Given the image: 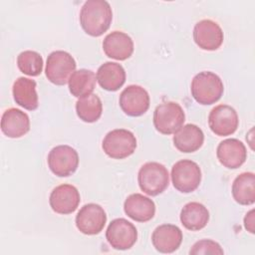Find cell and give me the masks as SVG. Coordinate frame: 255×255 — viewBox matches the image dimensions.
<instances>
[{"instance_id": "cell-1", "label": "cell", "mask_w": 255, "mask_h": 255, "mask_svg": "<svg viewBox=\"0 0 255 255\" xmlns=\"http://www.w3.org/2000/svg\"><path fill=\"white\" fill-rule=\"evenodd\" d=\"M113 11L105 0H88L80 11L82 29L92 37H100L112 24Z\"/></svg>"}, {"instance_id": "cell-2", "label": "cell", "mask_w": 255, "mask_h": 255, "mask_svg": "<svg viewBox=\"0 0 255 255\" xmlns=\"http://www.w3.org/2000/svg\"><path fill=\"white\" fill-rule=\"evenodd\" d=\"M190 91L193 99L200 105L208 106L220 100L224 92L223 82L213 72L203 71L194 76Z\"/></svg>"}, {"instance_id": "cell-3", "label": "cell", "mask_w": 255, "mask_h": 255, "mask_svg": "<svg viewBox=\"0 0 255 255\" xmlns=\"http://www.w3.org/2000/svg\"><path fill=\"white\" fill-rule=\"evenodd\" d=\"M137 182L141 191L150 196L162 193L169 184L167 168L156 161H149L141 165L137 173Z\"/></svg>"}, {"instance_id": "cell-4", "label": "cell", "mask_w": 255, "mask_h": 255, "mask_svg": "<svg viewBox=\"0 0 255 255\" xmlns=\"http://www.w3.org/2000/svg\"><path fill=\"white\" fill-rule=\"evenodd\" d=\"M102 147L109 157L123 159L134 152L136 148V138L128 129L116 128L105 135Z\"/></svg>"}, {"instance_id": "cell-5", "label": "cell", "mask_w": 255, "mask_h": 255, "mask_svg": "<svg viewBox=\"0 0 255 255\" xmlns=\"http://www.w3.org/2000/svg\"><path fill=\"white\" fill-rule=\"evenodd\" d=\"M153 126L162 134H171L178 130L185 121V114L181 106L175 102H164L153 112Z\"/></svg>"}, {"instance_id": "cell-6", "label": "cell", "mask_w": 255, "mask_h": 255, "mask_svg": "<svg viewBox=\"0 0 255 255\" xmlns=\"http://www.w3.org/2000/svg\"><path fill=\"white\" fill-rule=\"evenodd\" d=\"M76 61L70 53L58 50L47 57L45 74L52 84L64 86L76 71Z\"/></svg>"}, {"instance_id": "cell-7", "label": "cell", "mask_w": 255, "mask_h": 255, "mask_svg": "<svg viewBox=\"0 0 255 255\" xmlns=\"http://www.w3.org/2000/svg\"><path fill=\"white\" fill-rule=\"evenodd\" d=\"M170 176L176 190L190 193L196 190L201 182V169L190 159H180L172 165Z\"/></svg>"}, {"instance_id": "cell-8", "label": "cell", "mask_w": 255, "mask_h": 255, "mask_svg": "<svg viewBox=\"0 0 255 255\" xmlns=\"http://www.w3.org/2000/svg\"><path fill=\"white\" fill-rule=\"evenodd\" d=\"M48 166L59 177L72 175L79 166V154L75 148L67 144L53 147L48 154Z\"/></svg>"}, {"instance_id": "cell-9", "label": "cell", "mask_w": 255, "mask_h": 255, "mask_svg": "<svg viewBox=\"0 0 255 255\" xmlns=\"http://www.w3.org/2000/svg\"><path fill=\"white\" fill-rule=\"evenodd\" d=\"M109 244L117 250H128L137 240L135 226L125 218H116L111 221L106 231Z\"/></svg>"}, {"instance_id": "cell-10", "label": "cell", "mask_w": 255, "mask_h": 255, "mask_svg": "<svg viewBox=\"0 0 255 255\" xmlns=\"http://www.w3.org/2000/svg\"><path fill=\"white\" fill-rule=\"evenodd\" d=\"M119 103L126 115L139 117L147 112L150 99L144 88L138 85H129L121 93Z\"/></svg>"}, {"instance_id": "cell-11", "label": "cell", "mask_w": 255, "mask_h": 255, "mask_svg": "<svg viewBox=\"0 0 255 255\" xmlns=\"http://www.w3.org/2000/svg\"><path fill=\"white\" fill-rule=\"evenodd\" d=\"M75 221L77 228L83 234L96 235L104 229L107 222V214L101 205L88 203L79 210Z\"/></svg>"}, {"instance_id": "cell-12", "label": "cell", "mask_w": 255, "mask_h": 255, "mask_svg": "<svg viewBox=\"0 0 255 255\" xmlns=\"http://www.w3.org/2000/svg\"><path fill=\"white\" fill-rule=\"evenodd\" d=\"M238 125V115L228 105H218L209 113L208 126L211 131L218 136H227L234 133Z\"/></svg>"}, {"instance_id": "cell-13", "label": "cell", "mask_w": 255, "mask_h": 255, "mask_svg": "<svg viewBox=\"0 0 255 255\" xmlns=\"http://www.w3.org/2000/svg\"><path fill=\"white\" fill-rule=\"evenodd\" d=\"M193 40L200 49L215 51L222 45L224 35L221 27L216 22L203 19L194 25Z\"/></svg>"}, {"instance_id": "cell-14", "label": "cell", "mask_w": 255, "mask_h": 255, "mask_svg": "<svg viewBox=\"0 0 255 255\" xmlns=\"http://www.w3.org/2000/svg\"><path fill=\"white\" fill-rule=\"evenodd\" d=\"M81 201L80 192L72 184H61L56 186L49 197L52 210L58 214H71L79 206Z\"/></svg>"}, {"instance_id": "cell-15", "label": "cell", "mask_w": 255, "mask_h": 255, "mask_svg": "<svg viewBox=\"0 0 255 255\" xmlns=\"http://www.w3.org/2000/svg\"><path fill=\"white\" fill-rule=\"evenodd\" d=\"M216 155L223 166L229 169H235L245 162L247 150L241 140L237 138H227L218 144Z\"/></svg>"}, {"instance_id": "cell-16", "label": "cell", "mask_w": 255, "mask_h": 255, "mask_svg": "<svg viewBox=\"0 0 255 255\" xmlns=\"http://www.w3.org/2000/svg\"><path fill=\"white\" fill-rule=\"evenodd\" d=\"M153 247L160 253L176 251L182 242V231L173 224H161L151 234Z\"/></svg>"}, {"instance_id": "cell-17", "label": "cell", "mask_w": 255, "mask_h": 255, "mask_svg": "<svg viewBox=\"0 0 255 255\" xmlns=\"http://www.w3.org/2000/svg\"><path fill=\"white\" fill-rule=\"evenodd\" d=\"M103 50L109 58L125 61L133 53V42L128 34L122 31H113L105 37Z\"/></svg>"}, {"instance_id": "cell-18", "label": "cell", "mask_w": 255, "mask_h": 255, "mask_svg": "<svg viewBox=\"0 0 255 255\" xmlns=\"http://www.w3.org/2000/svg\"><path fill=\"white\" fill-rule=\"evenodd\" d=\"M124 210L130 219L137 222H147L155 214V204L147 196L132 193L125 200Z\"/></svg>"}, {"instance_id": "cell-19", "label": "cell", "mask_w": 255, "mask_h": 255, "mask_svg": "<svg viewBox=\"0 0 255 255\" xmlns=\"http://www.w3.org/2000/svg\"><path fill=\"white\" fill-rule=\"evenodd\" d=\"M1 130L11 138H18L30 130L29 116L23 111L10 108L6 110L1 118Z\"/></svg>"}, {"instance_id": "cell-20", "label": "cell", "mask_w": 255, "mask_h": 255, "mask_svg": "<svg viewBox=\"0 0 255 255\" xmlns=\"http://www.w3.org/2000/svg\"><path fill=\"white\" fill-rule=\"evenodd\" d=\"M172 140L179 151L184 153L194 152L202 146L204 133L196 125L187 124L174 132Z\"/></svg>"}, {"instance_id": "cell-21", "label": "cell", "mask_w": 255, "mask_h": 255, "mask_svg": "<svg viewBox=\"0 0 255 255\" xmlns=\"http://www.w3.org/2000/svg\"><path fill=\"white\" fill-rule=\"evenodd\" d=\"M37 84L34 80L19 77L13 84L12 94L16 104L25 110L35 111L39 106Z\"/></svg>"}, {"instance_id": "cell-22", "label": "cell", "mask_w": 255, "mask_h": 255, "mask_svg": "<svg viewBox=\"0 0 255 255\" xmlns=\"http://www.w3.org/2000/svg\"><path fill=\"white\" fill-rule=\"evenodd\" d=\"M96 76L101 88L109 92L118 91L126 82V71L116 62H106L101 65Z\"/></svg>"}, {"instance_id": "cell-23", "label": "cell", "mask_w": 255, "mask_h": 255, "mask_svg": "<svg viewBox=\"0 0 255 255\" xmlns=\"http://www.w3.org/2000/svg\"><path fill=\"white\" fill-rule=\"evenodd\" d=\"M209 221V211L199 202H188L180 211L181 224L190 231H198L204 228Z\"/></svg>"}, {"instance_id": "cell-24", "label": "cell", "mask_w": 255, "mask_h": 255, "mask_svg": "<svg viewBox=\"0 0 255 255\" xmlns=\"http://www.w3.org/2000/svg\"><path fill=\"white\" fill-rule=\"evenodd\" d=\"M234 200L241 205H251L255 202V174L242 172L235 177L231 188Z\"/></svg>"}, {"instance_id": "cell-25", "label": "cell", "mask_w": 255, "mask_h": 255, "mask_svg": "<svg viewBox=\"0 0 255 255\" xmlns=\"http://www.w3.org/2000/svg\"><path fill=\"white\" fill-rule=\"evenodd\" d=\"M97 76L96 74L88 69H80L75 71L70 77L69 91L76 98H84L93 94L96 87Z\"/></svg>"}, {"instance_id": "cell-26", "label": "cell", "mask_w": 255, "mask_h": 255, "mask_svg": "<svg viewBox=\"0 0 255 255\" xmlns=\"http://www.w3.org/2000/svg\"><path fill=\"white\" fill-rule=\"evenodd\" d=\"M77 116L85 123L97 122L103 113V104L96 94L80 98L76 103Z\"/></svg>"}, {"instance_id": "cell-27", "label": "cell", "mask_w": 255, "mask_h": 255, "mask_svg": "<svg viewBox=\"0 0 255 255\" xmlns=\"http://www.w3.org/2000/svg\"><path fill=\"white\" fill-rule=\"evenodd\" d=\"M43 64L42 56L36 51H23L17 57L19 70L27 76H39L43 71Z\"/></svg>"}, {"instance_id": "cell-28", "label": "cell", "mask_w": 255, "mask_h": 255, "mask_svg": "<svg viewBox=\"0 0 255 255\" xmlns=\"http://www.w3.org/2000/svg\"><path fill=\"white\" fill-rule=\"evenodd\" d=\"M224 251L221 246L211 240V239H202L195 242L189 250V254L198 255V254H223Z\"/></svg>"}, {"instance_id": "cell-29", "label": "cell", "mask_w": 255, "mask_h": 255, "mask_svg": "<svg viewBox=\"0 0 255 255\" xmlns=\"http://www.w3.org/2000/svg\"><path fill=\"white\" fill-rule=\"evenodd\" d=\"M244 227L250 233H254V209L246 213L244 217Z\"/></svg>"}]
</instances>
